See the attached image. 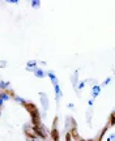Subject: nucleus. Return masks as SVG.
Segmentation results:
<instances>
[{
	"mask_svg": "<svg viewBox=\"0 0 115 141\" xmlns=\"http://www.w3.org/2000/svg\"><path fill=\"white\" fill-rule=\"evenodd\" d=\"M33 129H34V132H37V133H38L39 136H41V137H43V139L46 137V135H44V132H42V131L39 129V127H38V125H34V128H33Z\"/></svg>",
	"mask_w": 115,
	"mask_h": 141,
	"instance_id": "f257e3e1",
	"label": "nucleus"
},
{
	"mask_svg": "<svg viewBox=\"0 0 115 141\" xmlns=\"http://www.w3.org/2000/svg\"><path fill=\"white\" fill-rule=\"evenodd\" d=\"M52 137L55 141H59V135H58V131L56 129H52Z\"/></svg>",
	"mask_w": 115,
	"mask_h": 141,
	"instance_id": "f03ea898",
	"label": "nucleus"
}]
</instances>
